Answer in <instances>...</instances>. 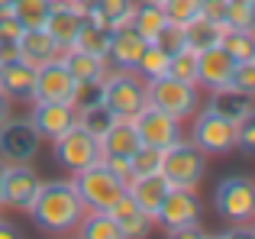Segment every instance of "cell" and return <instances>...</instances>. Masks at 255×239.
Listing matches in <instances>:
<instances>
[{
    "label": "cell",
    "instance_id": "10",
    "mask_svg": "<svg viewBox=\"0 0 255 239\" xmlns=\"http://www.w3.org/2000/svg\"><path fill=\"white\" fill-rule=\"evenodd\" d=\"M191 142L200 152H230L236 145V126L220 114H213V110H204V114L194 117Z\"/></svg>",
    "mask_w": 255,
    "mask_h": 239
},
{
    "label": "cell",
    "instance_id": "5",
    "mask_svg": "<svg viewBox=\"0 0 255 239\" xmlns=\"http://www.w3.org/2000/svg\"><path fill=\"white\" fill-rule=\"evenodd\" d=\"M75 191L81 194L87 210H107L126 191V184L120 181L104 162H94L91 168H84V171L75 175Z\"/></svg>",
    "mask_w": 255,
    "mask_h": 239
},
{
    "label": "cell",
    "instance_id": "15",
    "mask_svg": "<svg viewBox=\"0 0 255 239\" xmlns=\"http://www.w3.org/2000/svg\"><path fill=\"white\" fill-rule=\"evenodd\" d=\"M200 217V201L194 194V188H168L162 207H158L155 220H162L165 227H187V223H197Z\"/></svg>",
    "mask_w": 255,
    "mask_h": 239
},
{
    "label": "cell",
    "instance_id": "21",
    "mask_svg": "<svg viewBox=\"0 0 255 239\" xmlns=\"http://www.w3.org/2000/svg\"><path fill=\"white\" fill-rule=\"evenodd\" d=\"M16 49H19V58H26L29 65H42V62L58 58L62 45H58L55 39L42 29V26H36V29H23V32H19Z\"/></svg>",
    "mask_w": 255,
    "mask_h": 239
},
{
    "label": "cell",
    "instance_id": "22",
    "mask_svg": "<svg viewBox=\"0 0 255 239\" xmlns=\"http://www.w3.org/2000/svg\"><path fill=\"white\" fill-rule=\"evenodd\" d=\"M132 6H136V0H84V19L113 29V26L129 23Z\"/></svg>",
    "mask_w": 255,
    "mask_h": 239
},
{
    "label": "cell",
    "instance_id": "20",
    "mask_svg": "<svg viewBox=\"0 0 255 239\" xmlns=\"http://www.w3.org/2000/svg\"><path fill=\"white\" fill-rule=\"evenodd\" d=\"M32 84H36V65H29L26 58L0 65V91L10 101H32Z\"/></svg>",
    "mask_w": 255,
    "mask_h": 239
},
{
    "label": "cell",
    "instance_id": "27",
    "mask_svg": "<svg viewBox=\"0 0 255 239\" xmlns=\"http://www.w3.org/2000/svg\"><path fill=\"white\" fill-rule=\"evenodd\" d=\"M168 23L165 19V10L158 3H136L132 6V16H129V26L139 32V36L145 39V42H155V36L162 32V26Z\"/></svg>",
    "mask_w": 255,
    "mask_h": 239
},
{
    "label": "cell",
    "instance_id": "46",
    "mask_svg": "<svg viewBox=\"0 0 255 239\" xmlns=\"http://www.w3.org/2000/svg\"><path fill=\"white\" fill-rule=\"evenodd\" d=\"M207 239H255V230L249 227V223H239V227H233V230H223V233H217V236H207Z\"/></svg>",
    "mask_w": 255,
    "mask_h": 239
},
{
    "label": "cell",
    "instance_id": "41",
    "mask_svg": "<svg viewBox=\"0 0 255 239\" xmlns=\"http://www.w3.org/2000/svg\"><path fill=\"white\" fill-rule=\"evenodd\" d=\"M155 45H162L165 52H178L181 45H184V39H181V26L178 23H165L162 32L155 36Z\"/></svg>",
    "mask_w": 255,
    "mask_h": 239
},
{
    "label": "cell",
    "instance_id": "29",
    "mask_svg": "<svg viewBox=\"0 0 255 239\" xmlns=\"http://www.w3.org/2000/svg\"><path fill=\"white\" fill-rule=\"evenodd\" d=\"M75 230H78V239H123V233L117 230V223L110 220L107 210H91V214H84Z\"/></svg>",
    "mask_w": 255,
    "mask_h": 239
},
{
    "label": "cell",
    "instance_id": "39",
    "mask_svg": "<svg viewBox=\"0 0 255 239\" xmlns=\"http://www.w3.org/2000/svg\"><path fill=\"white\" fill-rule=\"evenodd\" d=\"M230 88L243 91V94H255V58H252V62H236V65H233Z\"/></svg>",
    "mask_w": 255,
    "mask_h": 239
},
{
    "label": "cell",
    "instance_id": "31",
    "mask_svg": "<svg viewBox=\"0 0 255 239\" xmlns=\"http://www.w3.org/2000/svg\"><path fill=\"white\" fill-rule=\"evenodd\" d=\"M220 49L233 58V62H252L255 58V36L246 29H223Z\"/></svg>",
    "mask_w": 255,
    "mask_h": 239
},
{
    "label": "cell",
    "instance_id": "12",
    "mask_svg": "<svg viewBox=\"0 0 255 239\" xmlns=\"http://www.w3.org/2000/svg\"><path fill=\"white\" fill-rule=\"evenodd\" d=\"M81 19H84V0H52L42 29L49 32L62 49H68L75 32H78V26H81Z\"/></svg>",
    "mask_w": 255,
    "mask_h": 239
},
{
    "label": "cell",
    "instance_id": "51",
    "mask_svg": "<svg viewBox=\"0 0 255 239\" xmlns=\"http://www.w3.org/2000/svg\"><path fill=\"white\" fill-rule=\"evenodd\" d=\"M230 3H255V0H230Z\"/></svg>",
    "mask_w": 255,
    "mask_h": 239
},
{
    "label": "cell",
    "instance_id": "16",
    "mask_svg": "<svg viewBox=\"0 0 255 239\" xmlns=\"http://www.w3.org/2000/svg\"><path fill=\"white\" fill-rule=\"evenodd\" d=\"M107 214H110L113 223H117V230L123 233V239H145L152 233V217L145 214V210H139L126 191L107 207Z\"/></svg>",
    "mask_w": 255,
    "mask_h": 239
},
{
    "label": "cell",
    "instance_id": "44",
    "mask_svg": "<svg viewBox=\"0 0 255 239\" xmlns=\"http://www.w3.org/2000/svg\"><path fill=\"white\" fill-rule=\"evenodd\" d=\"M165 239H207V233L197 227V223H187V227H171Z\"/></svg>",
    "mask_w": 255,
    "mask_h": 239
},
{
    "label": "cell",
    "instance_id": "49",
    "mask_svg": "<svg viewBox=\"0 0 255 239\" xmlns=\"http://www.w3.org/2000/svg\"><path fill=\"white\" fill-rule=\"evenodd\" d=\"M3 175H6V162L0 158V204H3Z\"/></svg>",
    "mask_w": 255,
    "mask_h": 239
},
{
    "label": "cell",
    "instance_id": "24",
    "mask_svg": "<svg viewBox=\"0 0 255 239\" xmlns=\"http://www.w3.org/2000/svg\"><path fill=\"white\" fill-rule=\"evenodd\" d=\"M139 145H142V142H139V136H136V129H132L129 120H117V123L100 136V155H104V158H110V155L129 158Z\"/></svg>",
    "mask_w": 255,
    "mask_h": 239
},
{
    "label": "cell",
    "instance_id": "6",
    "mask_svg": "<svg viewBox=\"0 0 255 239\" xmlns=\"http://www.w3.org/2000/svg\"><path fill=\"white\" fill-rule=\"evenodd\" d=\"M213 204H217V214L230 223H249L255 217V188L252 178L246 175H230L217 184L213 191Z\"/></svg>",
    "mask_w": 255,
    "mask_h": 239
},
{
    "label": "cell",
    "instance_id": "25",
    "mask_svg": "<svg viewBox=\"0 0 255 239\" xmlns=\"http://www.w3.org/2000/svg\"><path fill=\"white\" fill-rule=\"evenodd\" d=\"M181 39H184V49L204 52V49H213V45H220V39H223V29H220L217 23H210V19H204V16L197 13L194 19H187V23L181 26Z\"/></svg>",
    "mask_w": 255,
    "mask_h": 239
},
{
    "label": "cell",
    "instance_id": "47",
    "mask_svg": "<svg viewBox=\"0 0 255 239\" xmlns=\"http://www.w3.org/2000/svg\"><path fill=\"white\" fill-rule=\"evenodd\" d=\"M0 239H19L16 227H13V223H3V220H0Z\"/></svg>",
    "mask_w": 255,
    "mask_h": 239
},
{
    "label": "cell",
    "instance_id": "26",
    "mask_svg": "<svg viewBox=\"0 0 255 239\" xmlns=\"http://www.w3.org/2000/svg\"><path fill=\"white\" fill-rule=\"evenodd\" d=\"M62 65L71 71L75 81H87V78H107V58L100 55H91V52H81V49H62Z\"/></svg>",
    "mask_w": 255,
    "mask_h": 239
},
{
    "label": "cell",
    "instance_id": "30",
    "mask_svg": "<svg viewBox=\"0 0 255 239\" xmlns=\"http://www.w3.org/2000/svg\"><path fill=\"white\" fill-rule=\"evenodd\" d=\"M168 58H171V52H165L162 45H155V42H149L142 49V55H139V62H136V75L142 78V81L168 75Z\"/></svg>",
    "mask_w": 255,
    "mask_h": 239
},
{
    "label": "cell",
    "instance_id": "14",
    "mask_svg": "<svg viewBox=\"0 0 255 239\" xmlns=\"http://www.w3.org/2000/svg\"><path fill=\"white\" fill-rule=\"evenodd\" d=\"M29 123L36 126L39 139H58L62 132H68L71 126L78 123V110L71 107V104H65V101H58V104L55 101L52 104H36Z\"/></svg>",
    "mask_w": 255,
    "mask_h": 239
},
{
    "label": "cell",
    "instance_id": "50",
    "mask_svg": "<svg viewBox=\"0 0 255 239\" xmlns=\"http://www.w3.org/2000/svg\"><path fill=\"white\" fill-rule=\"evenodd\" d=\"M10 6H13V0H0V13H3V10H10Z\"/></svg>",
    "mask_w": 255,
    "mask_h": 239
},
{
    "label": "cell",
    "instance_id": "9",
    "mask_svg": "<svg viewBox=\"0 0 255 239\" xmlns=\"http://www.w3.org/2000/svg\"><path fill=\"white\" fill-rule=\"evenodd\" d=\"M39 132H36V126L29 123V120H3L0 123V155H3V162H19V165H26V162H32L36 158V152H39Z\"/></svg>",
    "mask_w": 255,
    "mask_h": 239
},
{
    "label": "cell",
    "instance_id": "43",
    "mask_svg": "<svg viewBox=\"0 0 255 239\" xmlns=\"http://www.w3.org/2000/svg\"><path fill=\"white\" fill-rule=\"evenodd\" d=\"M236 145L246 152V155H252L255 152V120H243V123L236 126Z\"/></svg>",
    "mask_w": 255,
    "mask_h": 239
},
{
    "label": "cell",
    "instance_id": "28",
    "mask_svg": "<svg viewBox=\"0 0 255 239\" xmlns=\"http://www.w3.org/2000/svg\"><path fill=\"white\" fill-rule=\"evenodd\" d=\"M71 49H81V52H91V55L107 58V49H110V29L91 23V19H81L75 39H71Z\"/></svg>",
    "mask_w": 255,
    "mask_h": 239
},
{
    "label": "cell",
    "instance_id": "48",
    "mask_svg": "<svg viewBox=\"0 0 255 239\" xmlns=\"http://www.w3.org/2000/svg\"><path fill=\"white\" fill-rule=\"evenodd\" d=\"M10 104L13 101L3 94V91H0V123H3V120H10Z\"/></svg>",
    "mask_w": 255,
    "mask_h": 239
},
{
    "label": "cell",
    "instance_id": "34",
    "mask_svg": "<svg viewBox=\"0 0 255 239\" xmlns=\"http://www.w3.org/2000/svg\"><path fill=\"white\" fill-rule=\"evenodd\" d=\"M68 104H71L75 110L94 107V104H104V78H87V81H75Z\"/></svg>",
    "mask_w": 255,
    "mask_h": 239
},
{
    "label": "cell",
    "instance_id": "37",
    "mask_svg": "<svg viewBox=\"0 0 255 239\" xmlns=\"http://www.w3.org/2000/svg\"><path fill=\"white\" fill-rule=\"evenodd\" d=\"M162 10H165V19H168V23L184 26L187 19H194L200 13V0H165Z\"/></svg>",
    "mask_w": 255,
    "mask_h": 239
},
{
    "label": "cell",
    "instance_id": "11",
    "mask_svg": "<svg viewBox=\"0 0 255 239\" xmlns=\"http://www.w3.org/2000/svg\"><path fill=\"white\" fill-rule=\"evenodd\" d=\"M71 88H75V78H71V71L62 65V58L36 65V84H32V101L36 104H52V101L68 104Z\"/></svg>",
    "mask_w": 255,
    "mask_h": 239
},
{
    "label": "cell",
    "instance_id": "23",
    "mask_svg": "<svg viewBox=\"0 0 255 239\" xmlns=\"http://www.w3.org/2000/svg\"><path fill=\"white\" fill-rule=\"evenodd\" d=\"M207 110H213V114H220L223 120H230L233 126H239L243 120L252 117V94H243V91H233V88H220V91H213Z\"/></svg>",
    "mask_w": 255,
    "mask_h": 239
},
{
    "label": "cell",
    "instance_id": "32",
    "mask_svg": "<svg viewBox=\"0 0 255 239\" xmlns=\"http://www.w3.org/2000/svg\"><path fill=\"white\" fill-rule=\"evenodd\" d=\"M49 6H52V0H13L10 13H13V19H16L23 29H36V26L45 23Z\"/></svg>",
    "mask_w": 255,
    "mask_h": 239
},
{
    "label": "cell",
    "instance_id": "18",
    "mask_svg": "<svg viewBox=\"0 0 255 239\" xmlns=\"http://www.w3.org/2000/svg\"><path fill=\"white\" fill-rule=\"evenodd\" d=\"M233 65H236V62H233L220 45L197 52V81H194V84H204V88H210V91L230 88Z\"/></svg>",
    "mask_w": 255,
    "mask_h": 239
},
{
    "label": "cell",
    "instance_id": "42",
    "mask_svg": "<svg viewBox=\"0 0 255 239\" xmlns=\"http://www.w3.org/2000/svg\"><path fill=\"white\" fill-rule=\"evenodd\" d=\"M19 32H23V26L13 19L10 10H3V13H0V45H16Z\"/></svg>",
    "mask_w": 255,
    "mask_h": 239
},
{
    "label": "cell",
    "instance_id": "8",
    "mask_svg": "<svg viewBox=\"0 0 255 239\" xmlns=\"http://www.w3.org/2000/svg\"><path fill=\"white\" fill-rule=\"evenodd\" d=\"M129 123H132V129H136L139 142L152 145V149H168L171 142H178V139H181V126H178L181 120L168 117L165 110L152 107V104H145V107L139 110Z\"/></svg>",
    "mask_w": 255,
    "mask_h": 239
},
{
    "label": "cell",
    "instance_id": "4",
    "mask_svg": "<svg viewBox=\"0 0 255 239\" xmlns=\"http://www.w3.org/2000/svg\"><path fill=\"white\" fill-rule=\"evenodd\" d=\"M207 152H200L194 142H171L168 149H162V175L171 188H197L200 178L207 171Z\"/></svg>",
    "mask_w": 255,
    "mask_h": 239
},
{
    "label": "cell",
    "instance_id": "35",
    "mask_svg": "<svg viewBox=\"0 0 255 239\" xmlns=\"http://www.w3.org/2000/svg\"><path fill=\"white\" fill-rule=\"evenodd\" d=\"M129 175L132 178H142V175H155L162 171V149H152V145H139L129 158Z\"/></svg>",
    "mask_w": 255,
    "mask_h": 239
},
{
    "label": "cell",
    "instance_id": "1",
    "mask_svg": "<svg viewBox=\"0 0 255 239\" xmlns=\"http://www.w3.org/2000/svg\"><path fill=\"white\" fill-rule=\"evenodd\" d=\"M29 214L39 230L45 233H71L87 214L81 194L75 191V181H49L39 184L36 197L29 204Z\"/></svg>",
    "mask_w": 255,
    "mask_h": 239
},
{
    "label": "cell",
    "instance_id": "17",
    "mask_svg": "<svg viewBox=\"0 0 255 239\" xmlns=\"http://www.w3.org/2000/svg\"><path fill=\"white\" fill-rule=\"evenodd\" d=\"M145 45H149V42H145L129 23L113 26V29H110V49H107V58H110L120 71H136V62H139V55H142Z\"/></svg>",
    "mask_w": 255,
    "mask_h": 239
},
{
    "label": "cell",
    "instance_id": "2",
    "mask_svg": "<svg viewBox=\"0 0 255 239\" xmlns=\"http://www.w3.org/2000/svg\"><path fill=\"white\" fill-rule=\"evenodd\" d=\"M145 101L152 107L165 110L174 120H184V117L197 114L200 97H197V84H187V81H178L171 75H162V78L145 81Z\"/></svg>",
    "mask_w": 255,
    "mask_h": 239
},
{
    "label": "cell",
    "instance_id": "3",
    "mask_svg": "<svg viewBox=\"0 0 255 239\" xmlns=\"http://www.w3.org/2000/svg\"><path fill=\"white\" fill-rule=\"evenodd\" d=\"M145 81L136 71H113L104 78V107L117 120H132L145 107Z\"/></svg>",
    "mask_w": 255,
    "mask_h": 239
},
{
    "label": "cell",
    "instance_id": "38",
    "mask_svg": "<svg viewBox=\"0 0 255 239\" xmlns=\"http://www.w3.org/2000/svg\"><path fill=\"white\" fill-rule=\"evenodd\" d=\"M252 26H255V3H230L223 29H246V32H252Z\"/></svg>",
    "mask_w": 255,
    "mask_h": 239
},
{
    "label": "cell",
    "instance_id": "52",
    "mask_svg": "<svg viewBox=\"0 0 255 239\" xmlns=\"http://www.w3.org/2000/svg\"><path fill=\"white\" fill-rule=\"evenodd\" d=\"M145 3H158V6H162V3H165V0H145Z\"/></svg>",
    "mask_w": 255,
    "mask_h": 239
},
{
    "label": "cell",
    "instance_id": "45",
    "mask_svg": "<svg viewBox=\"0 0 255 239\" xmlns=\"http://www.w3.org/2000/svg\"><path fill=\"white\" fill-rule=\"evenodd\" d=\"M100 162H104L107 168H110V171H113V175H117L123 184L132 178V175H129V162H126V158H117V155H110V158H100Z\"/></svg>",
    "mask_w": 255,
    "mask_h": 239
},
{
    "label": "cell",
    "instance_id": "33",
    "mask_svg": "<svg viewBox=\"0 0 255 239\" xmlns=\"http://www.w3.org/2000/svg\"><path fill=\"white\" fill-rule=\"evenodd\" d=\"M117 123V117L110 114V110L104 107V104H94V107H84V110H78V126H81V129H87L91 132V136H104L107 129H110V126Z\"/></svg>",
    "mask_w": 255,
    "mask_h": 239
},
{
    "label": "cell",
    "instance_id": "13",
    "mask_svg": "<svg viewBox=\"0 0 255 239\" xmlns=\"http://www.w3.org/2000/svg\"><path fill=\"white\" fill-rule=\"evenodd\" d=\"M39 175L29 168V162L19 165V162H6V175H3V204L19 210H29L32 197L39 191Z\"/></svg>",
    "mask_w": 255,
    "mask_h": 239
},
{
    "label": "cell",
    "instance_id": "36",
    "mask_svg": "<svg viewBox=\"0 0 255 239\" xmlns=\"http://www.w3.org/2000/svg\"><path fill=\"white\" fill-rule=\"evenodd\" d=\"M168 75L178 78V81L194 84V81H197V52L184 49V45H181L178 52H171V58H168Z\"/></svg>",
    "mask_w": 255,
    "mask_h": 239
},
{
    "label": "cell",
    "instance_id": "7",
    "mask_svg": "<svg viewBox=\"0 0 255 239\" xmlns=\"http://www.w3.org/2000/svg\"><path fill=\"white\" fill-rule=\"evenodd\" d=\"M55 142V162L62 165L65 171H71V175H78V171L91 168L94 162H100V139L91 136L87 129L81 126H71L68 132H62L58 139H52Z\"/></svg>",
    "mask_w": 255,
    "mask_h": 239
},
{
    "label": "cell",
    "instance_id": "19",
    "mask_svg": "<svg viewBox=\"0 0 255 239\" xmlns=\"http://www.w3.org/2000/svg\"><path fill=\"white\" fill-rule=\"evenodd\" d=\"M168 188H171V184L165 181L162 171H155V175H142V178H129V181H126V194H129L132 204H136L139 210H145L152 220H155V214H158V207H162Z\"/></svg>",
    "mask_w": 255,
    "mask_h": 239
},
{
    "label": "cell",
    "instance_id": "40",
    "mask_svg": "<svg viewBox=\"0 0 255 239\" xmlns=\"http://www.w3.org/2000/svg\"><path fill=\"white\" fill-rule=\"evenodd\" d=\"M226 10H230V0H200V16L217 23L220 29L226 26Z\"/></svg>",
    "mask_w": 255,
    "mask_h": 239
}]
</instances>
